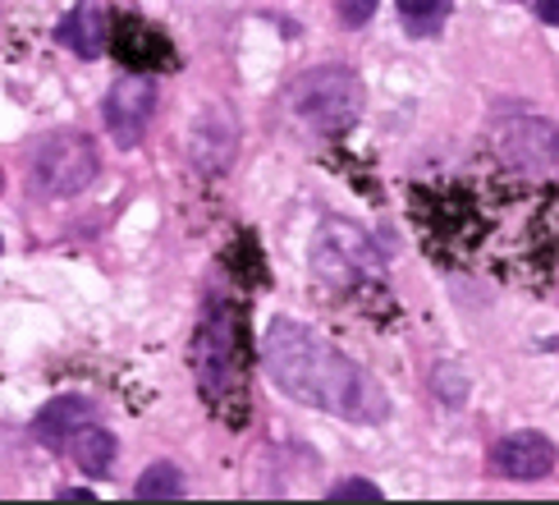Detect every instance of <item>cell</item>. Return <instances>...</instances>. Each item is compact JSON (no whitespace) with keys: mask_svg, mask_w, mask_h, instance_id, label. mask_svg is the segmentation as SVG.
<instances>
[{"mask_svg":"<svg viewBox=\"0 0 559 505\" xmlns=\"http://www.w3.org/2000/svg\"><path fill=\"white\" fill-rule=\"evenodd\" d=\"M262 363L271 381L298 404L325 409L348 423H385L390 413L385 390L371 381V373H362L354 359L340 354L331 340H321L302 321H271L262 340Z\"/></svg>","mask_w":559,"mask_h":505,"instance_id":"cell-1","label":"cell"},{"mask_svg":"<svg viewBox=\"0 0 559 505\" xmlns=\"http://www.w3.org/2000/svg\"><path fill=\"white\" fill-rule=\"evenodd\" d=\"M289 115L312 133H344L362 115V79L344 64H321L289 87Z\"/></svg>","mask_w":559,"mask_h":505,"instance_id":"cell-2","label":"cell"},{"mask_svg":"<svg viewBox=\"0 0 559 505\" xmlns=\"http://www.w3.org/2000/svg\"><path fill=\"white\" fill-rule=\"evenodd\" d=\"M193 367L198 381L212 404H235L243 396V354H239V321L229 313V304L206 308L198 340H193Z\"/></svg>","mask_w":559,"mask_h":505,"instance_id":"cell-3","label":"cell"},{"mask_svg":"<svg viewBox=\"0 0 559 505\" xmlns=\"http://www.w3.org/2000/svg\"><path fill=\"white\" fill-rule=\"evenodd\" d=\"M97 171H102L97 143H92L87 133H74V129L41 138L37 152H33V189L41 198H74L97 179Z\"/></svg>","mask_w":559,"mask_h":505,"instance_id":"cell-4","label":"cell"},{"mask_svg":"<svg viewBox=\"0 0 559 505\" xmlns=\"http://www.w3.org/2000/svg\"><path fill=\"white\" fill-rule=\"evenodd\" d=\"M491 148L509 171L559 184V125L537 120V115H514V120L496 125Z\"/></svg>","mask_w":559,"mask_h":505,"instance_id":"cell-5","label":"cell"},{"mask_svg":"<svg viewBox=\"0 0 559 505\" xmlns=\"http://www.w3.org/2000/svg\"><path fill=\"white\" fill-rule=\"evenodd\" d=\"M156 115V83L147 74H124L106 92V129L120 148H138Z\"/></svg>","mask_w":559,"mask_h":505,"instance_id":"cell-6","label":"cell"},{"mask_svg":"<svg viewBox=\"0 0 559 505\" xmlns=\"http://www.w3.org/2000/svg\"><path fill=\"white\" fill-rule=\"evenodd\" d=\"M491 465L504 478H519V482H537L555 469V446L546 442L542 432H514L491 450Z\"/></svg>","mask_w":559,"mask_h":505,"instance_id":"cell-7","label":"cell"},{"mask_svg":"<svg viewBox=\"0 0 559 505\" xmlns=\"http://www.w3.org/2000/svg\"><path fill=\"white\" fill-rule=\"evenodd\" d=\"M60 42H64L74 56H83V60L102 56V51H106V42H110L106 14H102L97 5H79V10H69V19L60 23Z\"/></svg>","mask_w":559,"mask_h":505,"instance_id":"cell-8","label":"cell"},{"mask_svg":"<svg viewBox=\"0 0 559 505\" xmlns=\"http://www.w3.org/2000/svg\"><path fill=\"white\" fill-rule=\"evenodd\" d=\"M83 423H87V404H83L79 396H60V400H51V404L37 413L33 432H37L41 446L56 450V446H69V436H74Z\"/></svg>","mask_w":559,"mask_h":505,"instance_id":"cell-9","label":"cell"},{"mask_svg":"<svg viewBox=\"0 0 559 505\" xmlns=\"http://www.w3.org/2000/svg\"><path fill=\"white\" fill-rule=\"evenodd\" d=\"M69 455H74V465L87 478H106L115 469V455H120V446H115V436L106 427L83 423L74 436H69Z\"/></svg>","mask_w":559,"mask_h":505,"instance_id":"cell-10","label":"cell"},{"mask_svg":"<svg viewBox=\"0 0 559 505\" xmlns=\"http://www.w3.org/2000/svg\"><path fill=\"white\" fill-rule=\"evenodd\" d=\"M120 60L143 64V69H152V64H175L170 42L160 37L156 28H147L143 19H124V23H120Z\"/></svg>","mask_w":559,"mask_h":505,"instance_id":"cell-11","label":"cell"},{"mask_svg":"<svg viewBox=\"0 0 559 505\" xmlns=\"http://www.w3.org/2000/svg\"><path fill=\"white\" fill-rule=\"evenodd\" d=\"M133 496L138 501H175V496H183V478L175 465H152L143 478H138Z\"/></svg>","mask_w":559,"mask_h":505,"instance_id":"cell-12","label":"cell"},{"mask_svg":"<svg viewBox=\"0 0 559 505\" xmlns=\"http://www.w3.org/2000/svg\"><path fill=\"white\" fill-rule=\"evenodd\" d=\"M450 0H400V14H404V28L417 37H431L440 23H445Z\"/></svg>","mask_w":559,"mask_h":505,"instance_id":"cell-13","label":"cell"},{"mask_svg":"<svg viewBox=\"0 0 559 505\" xmlns=\"http://www.w3.org/2000/svg\"><path fill=\"white\" fill-rule=\"evenodd\" d=\"M331 501H381V488L377 482H367V478H344L335 492H325Z\"/></svg>","mask_w":559,"mask_h":505,"instance_id":"cell-14","label":"cell"},{"mask_svg":"<svg viewBox=\"0 0 559 505\" xmlns=\"http://www.w3.org/2000/svg\"><path fill=\"white\" fill-rule=\"evenodd\" d=\"M381 0H340V19H344V28H358V23H367L371 14H377Z\"/></svg>","mask_w":559,"mask_h":505,"instance_id":"cell-15","label":"cell"},{"mask_svg":"<svg viewBox=\"0 0 559 505\" xmlns=\"http://www.w3.org/2000/svg\"><path fill=\"white\" fill-rule=\"evenodd\" d=\"M537 14H542L546 23H555V28H559V0H537Z\"/></svg>","mask_w":559,"mask_h":505,"instance_id":"cell-16","label":"cell"},{"mask_svg":"<svg viewBox=\"0 0 559 505\" xmlns=\"http://www.w3.org/2000/svg\"><path fill=\"white\" fill-rule=\"evenodd\" d=\"M60 501H92V492H79V488H64Z\"/></svg>","mask_w":559,"mask_h":505,"instance_id":"cell-17","label":"cell"}]
</instances>
